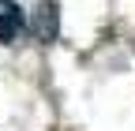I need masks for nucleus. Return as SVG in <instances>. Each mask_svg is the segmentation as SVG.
<instances>
[{"label":"nucleus","instance_id":"1","mask_svg":"<svg viewBox=\"0 0 135 131\" xmlns=\"http://www.w3.org/2000/svg\"><path fill=\"white\" fill-rule=\"evenodd\" d=\"M34 34L41 41H56L60 34V11L53 0H38V8H34Z\"/></svg>","mask_w":135,"mask_h":131},{"label":"nucleus","instance_id":"2","mask_svg":"<svg viewBox=\"0 0 135 131\" xmlns=\"http://www.w3.org/2000/svg\"><path fill=\"white\" fill-rule=\"evenodd\" d=\"M19 34H23V11H4L0 15V41L11 45Z\"/></svg>","mask_w":135,"mask_h":131}]
</instances>
